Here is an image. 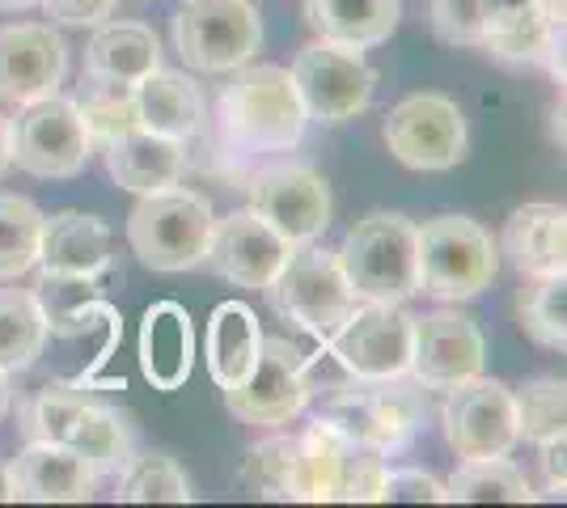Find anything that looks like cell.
I'll return each instance as SVG.
<instances>
[{"mask_svg": "<svg viewBox=\"0 0 567 508\" xmlns=\"http://www.w3.org/2000/svg\"><path fill=\"white\" fill-rule=\"evenodd\" d=\"M48 9L51 22L60 25H102L115 13V0H39Z\"/></svg>", "mask_w": 567, "mask_h": 508, "instance_id": "40", "label": "cell"}, {"mask_svg": "<svg viewBox=\"0 0 567 508\" xmlns=\"http://www.w3.org/2000/svg\"><path fill=\"white\" fill-rule=\"evenodd\" d=\"M250 208L292 246L318 242L331 225V187L306 162H271L246 174Z\"/></svg>", "mask_w": 567, "mask_h": 508, "instance_id": "13", "label": "cell"}, {"mask_svg": "<svg viewBox=\"0 0 567 508\" xmlns=\"http://www.w3.org/2000/svg\"><path fill=\"white\" fill-rule=\"evenodd\" d=\"M102 157H106L111 178L132 195L174 187L183 178V169H187V145L169 141V136H157V132H148L141 123L118 132L115 141H106Z\"/></svg>", "mask_w": 567, "mask_h": 508, "instance_id": "22", "label": "cell"}, {"mask_svg": "<svg viewBox=\"0 0 567 508\" xmlns=\"http://www.w3.org/2000/svg\"><path fill=\"white\" fill-rule=\"evenodd\" d=\"M162 69V43L144 22H106L94 25V39L85 48V81L136 90L144 76Z\"/></svg>", "mask_w": 567, "mask_h": 508, "instance_id": "24", "label": "cell"}, {"mask_svg": "<svg viewBox=\"0 0 567 508\" xmlns=\"http://www.w3.org/2000/svg\"><path fill=\"white\" fill-rule=\"evenodd\" d=\"M111 225L90 212H55L43 217L39 234V263L48 276H76V280H102L111 271Z\"/></svg>", "mask_w": 567, "mask_h": 508, "instance_id": "21", "label": "cell"}, {"mask_svg": "<svg viewBox=\"0 0 567 508\" xmlns=\"http://www.w3.org/2000/svg\"><path fill=\"white\" fill-rule=\"evenodd\" d=\"M13 500V484H9V462H0V505Z\"/></svg>", "mask_w": 567, "mask_h": 508, "instance_id": "46", "label": "cell"}, {"mask_svg": "<svg viewBox=\"0 0 567 508\" xmlns=\"http://www.w3.org/2000/svg\"><path fill=\"white\" fill-rule=\"evenodd\" d=\"M327 348L352 382L402 377L411 369V314L390 301H360Z\"/></svg>", "mask_w": 567, "mask_h": 508, "instance_id": "15", "label": "cell"}, {"mask_svg": "<svg viewBox=\"0 0 567 508\" xmlns=\"http://www.w3.org/2000/svg\"><path fill=\"white\" fill-rule=\"evenodd\" d=\"M195 364V331L178 301H157L141 322V373L153 390H183Z\"/></svg>", "mask_w": 567, "mask_h": 508, "instance_id": "25", "label": "cell"}, {"mask_svg": "<svg viewBox=\"0 0 567 508\" xmlns=\"http://www.w3.org/2000/svg\"><path fill=\"white\" fill-rule=\"evenodd\" d=\"M390 454L339 433L334 424L309 415L297 433V500L301 505H378Z\"/></svg>", "mask_w": 567, "mask_h": 508, "instance_id": "3", "label": "cell"}, {"mask_svg": "<svg viewBox=\"0 0 567 508\" xmlns=\"http://www.w3.org/2000/svg\"><path fill=\"white\" fill-rule=\"evenodd\" d=\"M432 30L450 48H483L478 0H432Z\"/></svg>", "mask_w": 567, "mask_h": 508, "instance_id": "38", "label": "cell"}, {"mask_svg": "<svg viewBox=\"0 0 567 508\" xmlns=\"http://www.w3.org/2000/svg\"><path fill=\"white\" fill-rule=\"evenodd\" d=\"M81 120H85V132H90V145L102 148L106 141H115L118 132L136 127V94L132 90H118V85H97V81H85L81 76V94L72 97Z\"/></svg>", "mask_w": 567, "mask_h": 508, "instance_id": "37", "label": "cell"}, {"mask_svg": "<svg viewBox=\"0 0 567 508\" xmlns=\"http://www.w3.org/2000/svg\"><path fill=\"white\" fill-rule=\"evenodd\" d=\"M517 407V433L529 445H546L567 433V386L564 377H534L520 390H513Z\"/></svg>", "mask_w": 567, "mask_h": 508, "instance_id": "36", "label": "cell"}, {"mask_svg": "<svg viewBox=\"0 0 567 508\" xmlns=\"http://www.w3.org/2000/svg\"><path fill=\"white\" fill-rule=\"evenodd\" d=\"M9 169V120L0 115V174Z\"/></svg>", "mask_w": 567, "mask_h": 508, "instance_id": "45", "label": "cell"}, {"mask_svg": "<svg viewBox=\"0 0 567 508\" xmlns=\"http://www.w3.org/2000/svg\"><path fill=\"white\" fill-rule=\"evenodd\" d=\"M169 39L190 73H234L262 48L259 9L250 0H183L169 18Z\"/></svg>", "mask_w": 567, "mask_h": 508, "instance_id": "9", "label": "cell"}, {"mask_svg": "<svg viewBox=\"0 0 567 508\" xmlns=\"http://www.w3.org/2000/svg\"><path fill=\"white\" fill-rule=\"evenodd\" d=\"M348 284L360 301H390L402 305L420 292L415 271V220L402 212H369L348 229L334 250Z\"/></svg>", "mask_w": 567, "mask_h": 508, "instance_id": "6", "label": "cell"}, {"mask_svg": "<svg viewBox=\"0 0 567 508\" xmlns=\"http://www.w3.org/2000/svg\"><path fill=\"white\" fill-rule=\"evenodd\" d=\"M543 449V475H546V496H555V500H564V487H567V470H564V436L559 440H546L538 445Z\"/></svg>", "mask_w": 567, "mask_h": 508, "instance_id": "41", "label": "cell"}, {"mask_svg": "<svg viewBox=\"0 0 567 508\" xmlns=\"http://www.w3.org/2000/svg\"><path fill=\"white\" fill-rule=\"evenodd\" d=\"M306 106L280 64H241L216 97V157H229L225 174L259 153H288L306 136Z\"/></svg>", "mask_w": 567, "mask_h": 508, "instance_id": "1", "label": "cell"}, {"mask_svg": "<svg viewBox=\"0 0 567 508\" xmlns=\"http://www.w3.org/2000/svg\"><path fill=\"white\" fill-rule=\"evenodd\" d=\"M381 500H406V505H441L445 500V484L436 475H427L420 466H402L390 470L381 479Z\"/></svg>", "mask_w": 567, "mask_h": 508, "instance_id": "39", "label": "cell"}, {"mask_svg": "<svg viewBox=\"0 0 567 508\" xmlns=\"http://www.w3.org/2000/svg\"><path fill=\"white\" fill-rule=\"evenodd\" d=\"M415 271H420V292L432 301L441 305L471 301L496 284L499 242L474 217L441 212L415 225Z\"/></svg>", "mask_w": 567, "mask_h": 508, "instance_id": "4", "label": "cell"}, {"mask_svg": "<svg viewBox=\"0 0 567 508\" xmlns=\"http://www.w3.org/2000/svg\"><path fill=\"white\" fill-rule=\"evenodd\" d=\"M9 407H13V390H9V373L0 369V419L9 415Z\"/></svg>", "mask_w": 567, "mask_h": 508, "instance_id": "44", "label": "cell"}, {"mask_svg": "<svg viewBox=\"0 0 567 508\" xmlns=\"http://www.w3.org/2000/svg\"><path fill=\"white\" fill-rule=\"evenodd\" d=\"M132 94H136V120L148 132L183 141V145L204 132V94L187 73L153 69Z\"/></svg>", "mask_w": 567, "mask_h": 508, "instance_id": "26", "label": "cell"}, {"mask_svg": "<svg viewBox=\"0 0 567 508\" xmlns=\"http://www.w3.org/2000/svg\"><path fill=\"white\" fill-rule=\"evenodd\" d=\"M499 255L517 276H564L567 271V212L564 204H520L504 220Z\"/></svg>", "mask_w": 567, "mask_h": 508, "instance_id": "23", "label": "cell"}, {"mask_svg": "<svg viewBox=\"0 0 567 508\" xmlns=\"http://www.w3.org/2000/svg\"><path fill=\"white\" fill-rule=\"evenodd\" d=\"M381 141L394 153V162L420 174H441L466 157L471 132L462 106L445 94H411L390 106Z\"/></svg>", "mask_w": 567, "mask_h": 508, "instance_id": "12", "label": "cell"}, {"mask_svg": "<svg viewBox=\"0 0 567 508\" xmlns=\"http://www.w3.org/2000/svg\"><path fill=\"white\" fill-rule=\"evenodd\" d=\"M309 382H306V352L284 335L262 339L259 361L241 386L225 390V407L234 419L250 428H284L309 407Z\"/></svg>", "mask_w": 567, "mask_h": 508, "instance_id": "14", "label": "cell"}, {"mask_svg": "<svg viewBox=\"0 0 567 508\" xmlns=\"http://www.w3.org/2000/svg\"><path fill=\"white\" fill-rule=\"evenodd\" d=\"M478 9H483V34L492 30V25L508 22V18H517L525 9H534L529 0H478Z\"/></svg>", "mask_w": 567, "mask_h": 508, "instance_id": "42", "label": "cell"}, {"mask_svg": "<svg viewBox=\"0 0 567 508\" xmlns=\"http://www.w3.org/2000/svg\"><path fill=\"white\" fill-rule=\"evenodd\" d=\"M262 292L284 322H292L297 331L313 335L318 343H327L360 305L334 250H322L313 242L292 246V255L284 259L276 280Z\"/></svg>", "mask_w": 567, "mask_h": 508, "instance_id": "7", "label": "cell"}, {"mask_svg": "<svg viewBox=\"0 0 567 508\" xmlns=\"http://www.w3.org/2000/svg\"><path fill=\"white\" fill-rule=\"evenodd\" d=\"M43 212L25 195H0V280H18L39 263Z\"/></svg>", "mask_w": 567, "mask_h": 508, "instance_id": "35", "label": "cell"}, {"mask_svg": "<svg viewBox=\"0 0 567 508\" xmlns=\"http://www.w3.org/2000/svg\"><path fill=\"white\" fill-rule=\"evenodd\" d=\"M288 255H292V242L280 238L255 208H241V212L213 220L204 263L213 267L220 280H229L234 289L262 292L276 280V271L284 267Z\"/></svg>", "mask_w": 567, "mask_h": 508, "instance_id": "18", "label": "cell"}, {"mask_svg": "<svg viewBox=\"0 0 567 508\" xmlns=\"http://www.w3.org/2000/svg\"><path fill=\"white\" fill-rule=\"evenodd\" d=\"M492 60L508 64V69H525V64H538L546 73L564 85V25L543 22L534 9H525L508 22L492 25L483 34V48Z\"/></svg>", "mask_w": 567, "mask_h": 508, "instance_id": "29", "label": "cell"}, {"mask_svg": "<svg viewBox=\"0 0 567 508\" xmlns=\"http://www.w3.org/2000/svg\"><path fill=\"white\" fill-rule=\"evenodd\" d=\"M487 339L478 318L457 305H441L424 318H411V377L424 390H453L483 373Z\"/></svg>", "mask_w": 567, "mask_h": 508, "instance_id": "16", "label": "cell"}, {"mask_svg": "<svg viewBox=\"0 0 567 508\" xmlns=\"http://www.w3.org/2000/svg\"><path fill=\"white\" fill-rule=\"evenodd\" d=\"M13 500L30 505H81L94 496V466L69 445L55 440H25V449L9 462Z\"/></svg>", "mask_w": 567, "mask_h": 508, "instance_id": "20", "label": "cell"}, {"mask_svg": "<svg viewBox=\"0 0 567 508\" xmlns=\"http://www.w3.org/2000/svg\"><path fill=\"white\" fill-rule=\"evenodd\" d=\"M534 4V13L550 25H564V13H567V0H529Z\"/></svg>", "mask_w": 567, "mask_h": 508, "instance_id": "43", "label": "cell"}, {"mask_svg": "<svg viewBox=\"0 0 567 508\" xmlns=\"http://www.w3.org/2000/svg\"><path fill=\"white\" fill-rule=\"evenodd\" d=\"M30 4H39V0H0L4 13H18V9H30Z\"/></svg>", "mask_w": 567, "mask_h": 508, "instance_id": "48", "label": "cell"}, {"mask_svg": "<svg viewBox=\"0 0 567 508\" xmlns=\"http://www.w3.org/2000/svg\"><path fill=\"white\" fill-rule=\"evenodd\" d=\"M213 220V204L204 195L174 183L136 199V208L127 212V242L148 271L174 276L208 259Z\"/></svg>", "mask_w": 567, "mask_h": 508, "instance_id": "5", "label": "cell"}, {"mask_svg": "<svg viewBox=\"0 0 567 508\" xmlns=\"http://www.w3.org/2000/svg\"><path fill=\"white\" fill-rule=\"evenodd\" d=\"M313 415L334 424L339 433L394 454V449H406L424 428L427 390L411 373L390 377V382H348L322 394V407Z\"/></svg>", "mask_w": 567, "mask_h": 508, "instance_id": "8", "label": "cell"}, {"mask_svg": "<svg viewBox=\"0 0 567 508\" xmlns=\"http://www.w3.org/2000/svg\"><path fill=\"white\" fill-rule=\"evenodd\" d=\"M313 39L343 48H378L394 34L402 0H301Z\"/></svg>", "mask_w": 567, "mask_h": 508, "instance_id": "27", "label": "cell"}, {"mask_svg": "<svg viewBox=\"0 0 567 508\" xmlns=\"http://www.w3.org/2000/svg\"><path fill=\"white\" fill-rule=\"evenodd\" d=\"M69 73V48L48 22H22L0 30V102L25 106L34 97L60 94Z\"/></svg>", "mask_w": 567, "mask_h": 508, "instance_id": "19", "label": "cell"}, {"mask_svg": "<svg viewBox=\"0 0 567 508\" xmlns=\"http://www.w3.org/2000/svg\"><path fill=\"white\" fill-rule=\"evenodd\" d=\"M555 141L564 145V97H559V106H555Z\"/></svg>", "mask_w": 567, "mask_h": 508, "instance_id": "47", "label": "cell"}, {"mask_svg": "<svg viewBox=\"0 0 567 508\" xmlns=\"http://www.w3.org/2000/svg\"><path fill=\"white\" fill-rule=\"evenodd\" d=\"M517 326L529 343L546 352L567 348V280L564 276H520Z\"/></svg>", "mask_w": 567, "mask_h": 508, "instance_id": "32", "label": "cell"}, {"mask_svg": "<svg viewBox=\"0 0 567 508\" xmlns=\"http://www.w3.org/2000/svg\"><path fill=\"white\" fill-rule=\"evenodd\" d=\"M259 348L262 331L255 310L246 301H220L208 318V339H204V356H208V373H213L216 386H241L259 361Z\"/></svg>", "mask_w": 567, "mask_h": 508, "instance_id": "28", "label": "cell"}, {"mask_svg": "<svg viewBox=\"0 0 567 508\" xmlns=\"http://www.w3.org/2000/svg\"><path fill=\"white\" fill-rule=\"evenodd\" d=\"M450 505H529L534 487L508 458H462L445 479Z\"/></svg>", "mask_w": 567, "mask_h": 508, "instance_id": "31", "label": "cell"}, {"mask_svg": "<svg viewBox=\"0 0 567 508\" xmlns=\"http://www.w3.org/2000/svg\"><path fill=\"white\" fill-rule=\"evenodd\" d=\"M441 424L457 458H508L520 440L513 390L483 373L445 390Z\"/></svg>", "mask_w": 567, "mask_h": 508, "instance_id": "17", "label": "cell"}, {"mask_svg": "<svg viewBox=\"0 0 567 508\" xmlns=\"http://www.w3.org/2000/svg\"><path fill=\"white\" fill-rule=\"evenodd\" d=\"M25 440L69 445L94 466V475H115L136 458V424L132 415L97 398L85 382H48L25 403Z\"/></svg>", "mask_w": 567, "mask_h": 508, "instance_id": "2", "label": "cell"}, {"mask_svg": "<svg viewBox=\"0 0 567 508\" xmlns=\"http://www.w3.org/2000/svg\"><path fill=\"white\" fill-rule=\"evenodd\" d=\"M90 132L72 97L48 94L18 106L9 120V166L34 178H76L90 162Z\"/></svg>", "mask_w": 567, "mask_h": 508, "instance_id": "10", "label": "cell"}, {"mask_svg": "<svg viewBox=\"0 0 567 508\" xmlns=\"http://www.w3.org/2000/svg\"><path fill=\"white\" fill-rule=\"evenodd\" d=\"M51 322L39 297L25 289H0V369L22 373L43 356Z\"/></svg>", "mask_w": 567, "mask_h": 508, "instance_id": "30", "label": "cell"}, {"mask_svg": "<svg viewBox=\"0 0 567 508\" xmlns=\"http://www.w3.org/2000/svg\"><path fill=\"white\" fill-rule=\"evenodd\" d=\"M237 487L255 500H297V436H267L246 449Z\"/></svg>", "mask_w": 567, "mask_h": 508, "instance_id": "34", "label": "cell"}, {"mask_svg": "<svg viewBox=\"0 0 567 508\" xmlns=\"http://www.w3.org/2000/svg\"><path fill=\"white\" fill-rule=\"evenodd\" d=\"M115 500L123 505H190L195 487H190L187 470L169 454H141L118 470Z\"/></svg>", "mask_w": 567, "mask_h": 508, "instance_id": "33", "label": "cell"}, {"mask_svg": "<svg viewBox=\"0 0 567 508\" xmlns=\"http://www.w3.org/2000/svg\"><path fill=\"white\" fill-rule=\"evenodd\" d=\"M288 76H292L297 97L306 106V120L327 123V127L355 120L378 90V73L369 69L364 51L327 43V39H313L297 51Z\"/></svg>", "mask_w": 567, "mask_h": 508, "instance_id": "11", "label": "cell"}]
</instances>
